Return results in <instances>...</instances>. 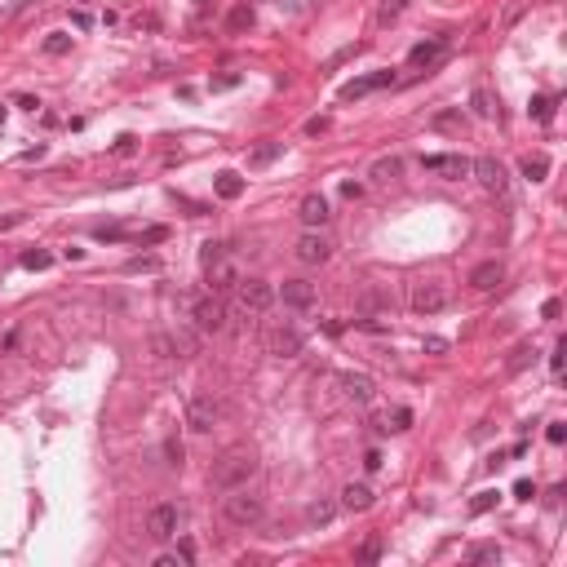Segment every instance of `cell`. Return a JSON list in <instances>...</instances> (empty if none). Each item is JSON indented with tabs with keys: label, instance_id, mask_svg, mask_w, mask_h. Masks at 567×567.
<instances>
[{
	"label": "cell",
	"instance_id": "obj_1",
	"mask_svg": "<svg viewBox=\"0 0 567 567\" xmlns=\"http://www.w3.org/2000/svg\"><path fill=\"white\" fill-rule=\"evenodd\" d=\"M257 475V452L253 448H231V452H222V457L213 461V470H209V483L213 488H240V483H249V479Z\"/></svg>",
	"mask_w": 567,
	"mask_h": 567
},
{
	"label": "cell",
	"instance_id": "obj_2",
	"mask_svg": "<svg viewBox=\"0 0 567 567\" xmlns=\"http://www.w3.org/2000/svg\"><path fill=\"white\" fill-rule=\"evenodd\" d=\"M222 514L231 527H257L262 518H266V501L253 492L249 483L240 488H226V501H222Z\"/></svg>",
	"mask_w": 567,
	"mask_h": 567
},
{
	"label": "cell",
	"instance_id": "obj_3",
	"mask_svg": "<svg viewBox=\"0 0 567 567\" xmlns=\"http://www.w3.org/2000/svg\"><path fill=\"white\" fill-rule=\"evenodd\" d=\"M200 266H204V279H209V292H217V297H226V292L240 284V275H235V262L226 257V244H200Z\"/></svg>",
	"mask_w": 567,
	"mask_h": 567
},
{
	"label": "cell",
	"instance_id": "obj_4",
	"mask_svg": "<svg viewBox=\"0 0 567 567\" xmlns=\"http://www.w3.org/2000/svg\"><path fill=\"white\" fill-rule=\"evenodd\" d=\"M191 324L200 328V333H222V328H226V301L217 297V292L195 297L191 301Z\"/></svg>",
	"mask_w": 567,
	"mask_h": 567
},
{
	"label": "cell",
	"instance_id": "obj_5",
	"mask_svg": "<svg viewBox=\"0 0 567 567\" xmlns=\"http://www.w3.org/2000/svg\"><path fill=\"white\" fill-rule=\"evenodd\" d=\"M235 292H240L244 315H266V310L275 306V284H266V279H240Z\"/></svg>",
	"mask_w": 567,
	"mask_h": 567
},
{
	"label": "cell",
	"instance_id": "obj_6",
	"mask_svg": "<svg viewBox=\"0 0 567 567\" xmlns=\"http://www.w3.org/2000/svg\"><path fill=\"white\" fill-rule=\"evenodd\" d=\"M217 421H222V403H217L213 394H195V399L186 403V425H191L195 434H209Z\"/></svg>",
	"mask_w": 567,
	"mask_h": 567
},
{
	"label": "cell",
	"instance_id": "obj_7",
	"mask_svg": "<svg viewBox=\"0 0 567 567\" xmlns=\"http://www.w3.org/2000/svg\"><path fill=\"white\" fill-rule=\"evenodd\" d=\"M421 168H425V173H434V177H448V182H461V177H470V160H466V155H457V151H439V155H425V160H421Z\"/></svg>",
	"mask_w": 567,
	"mask_h": 567
},
{
	"label": "cell",
	"instance_id": "obj_8",
	"mask_svg": "<svg viewBox=\"0 0 567 567\" xmlns=\"http://www.w3.org/2000/svg\"><path fill=\"white\" fill-rule=\"evenodd\" d=\"M292 253H297V262H306V266H324V262L333 257V240H328L324 231H306L292 244Z\"/></svg>",
	"mask_w": 567,
	"mask_h": 567
},
{
	"label": "cell",
	"instance_id": "obj_9",
	"mask_svg": "<svg viewBox=\"0 0 567 567\" xmlns=\"http://www.w3.org/2000/svg\"><path fill=\"white\" fill-rule=\"evenodd\" d=\"M412 310L417 315H439L443 306H448V288H443L439 279H425V284H412Z\"/></svg>",
	"mask_w": 567,
	"mask_h": 567
},
{
	"label": "cell",
	"instance_id": "obj_10",
	"mask_svg": "<svg viewBox=\"0 0 567 567\" xmlns=\"http://www.w3.org/2000/svg\"><path fill=\"white\" fill-rule=\"evenodd\" d=\"M147 536H151V541H173V536H177V505H168V501L151 505V514H147Z\"/></svg>",
	"mask_w": 567,
	"mask_h": 567
},
{
	"label": "cell",
	"instance_id": "obj_11",
	"mask_svg": "<svg viewBox=\"0 0 567 567\" xmlns=\"http://www.w3.org/2000/svg\"><path fill=\"white\" fill-rule=\"evenodd\" d=\"M470 173L479 177V186L483 191H492V195H505V168H501V160H492V155H479V160H470Z\"/></svg>",
	"mask_w": 567,
	"mask_h": 567
},
{
	"label": "cell",
	"instance_id": "obj_12",
	"mask_svg": "<svg viewBox=\"0 0 567 567\" xmlns=\"http://www.w3.org/2000/svg\"><path fill=\"white\" fill-rule=\"evenodd\" d=\"M266 351L275 355V359H297V355H301V333H297L292 324H279L275 333L266 337Z\"/></svg>",
	"mask_w": 567,
	"mask_h": 567
},
{
	"label": "cell",
	"instance_id": "obj_13",
	"mask_svg": "<svg viewBox=\"0 0 567 567\" xmlns=\"http://www.w3.org/2000/svg\"><path fill=\"white\" fill-rule=\"evenodd\" d=\"M297 217H301V226H306V231H324L333 213H328V200H324V195H319V191H310L306 200L297 204Z\"/></svg>",
	"mask_w": 567,
	"mask_h": 567
},
{
	"label": "cell",
	"instance_id": "obj_14",
	"mask_svg": "<svg viewBox=\"0 0 567 567\" xmlns=\"http://www.w3.org/2000/svg\"><path fill=\"white\" fill-rule=\"evenodd\" d=\"M275 297H284V306H292V310H310L315 306V284L310 279H284V288Z\"/></svg>",
	"mask_w": 567,
	"mask_h": 567
},
{
	"label": "cell",
	"instance_id": "obj_15",
	"mask_svg": "<svg viewBox=\"0 0 567 567\" xmlns=\"http://www.w3.org/2000/svg\"><path fill=\"white\" fill-rule=\"evenodd\" d=\"M394 75L390 71H373V75H359V80L351 84H342V102H355V98H364V93H377V89H386Z\"/></svg>",
	"mask_w": 567,
	"mask_h": 567
},
{
	"label": "cell",
	"instance_id": "obj_16",
	"mask_svg": "<svg viewBox=\"0 0 567 567\" xmlns=\"http://www.w3.org/2000/svg\"><path fill=\"white\" fill-rule=\"evenodd\" d=\"M501 279H505V266H501L496 257L492 262H479V266L470 270V288H475V292H492Z\"/></svg>",
	"mask_w": 567,
	"mask_h": 567
},
{
	"label": "cell",
	"instance_id": "obj_17",
	"mask_svg": "<svg viewBox=\"0 0 567 567\" xmlns=\"http://www.w3.org/2000/svg\"><path fill=\"white\" fill-rule=\"evenodd\" d=\"M342 509H351V514L373 509V488H368V483H346L342 488Z\"/></svg>",
	"mask_w": 567,
	"mask_h": 567
},
{
	"label": "cell",
	"instance_id": "obj_18",
	"mask_svg": "<svg viewBox=\"0 0 567 567\" xmlns=\"http://www.w3.org/2000/svg\"><path fill=\"white\" fill-rule=\"evenodd\" d=\"M496 107H501V102L492 98L488 84H475V89H470V111H475L479 120H496Z\"/></svg>",
	"mask_w": 567,
	"mask_h": 567
},
{
	"label": "cell",
	"instance_id": "obj_19",
	"mask_svg": "<svg viewBox=\"0 0 567 567\" xmlns=\"http://www.w3.org/2000/svg\"><path fill=\"white\" fill-rule=\"evenodd\" d=\"M443 49H448V40H421V45H412L408 62L412 67H434V62L443 58Z\"/></svg>",
	"mask_w": 567,
	"mask_h": 567
},
{
	"label": "cell",
	"instance_id": "obj_20",
	"mask_svg": "<svg viewBox=\"0 0 567 567\" xmlns=\"http://www.w3.org/2000/svg\"><path fill=\"white\" fill-rule=\"evenodd\" d=\"M368 177H373L377 186H390V182H399V177H403V160H399V155H381V160L373 164V173H368Z\"/></svg>",
	"mask_w": 567,
	"mask_h": 567
},
{
	"label": "cell",
	"instance_id": "obj_21",
	"mask_svg": "<svg viewBox=\"0 0 567 567\" xmlns=\"http://www.w3.org/2000/svg\"><path fill=\"white\" fill-rule=\"evenodd\" d=\"M342 390H346V399L368 403V399H373V377H364V373H342Z\"/></svg>",
	"mask_w": 567,
	"mask_h": 567
},
{
	"label": "cell",
	"instance_id": "obj_22",
	"mask_svg": "<svg viewBox=\"0 0 567 567\" xmlns=\"http://www.w3.org/2000/svg\"><path fill=\"white\" fill-rule=\"evenodd\" d=\"M333 514H337V501L333 496H315L306 505V523L310 527H328V523H333Z\"/></svg>",
	"mask_w": 567,
	"mask_h": 567
},
{
	"label": "cell",
	"instance_id": "obj_23",
	"mask_svg": "<svg viewBox=\"0 0 567 567\" xmlns=\"http://www.w3.org/2000/svg\"><path fill=\"white\" fill-rule=\"evenodd\" d=\"M253 23H257V14H253V5H249V0H244V5H235L231 14H226V32H231V36H244Z\"/></svg>",
	"mask_w": 567,
	"mask_h": 567
},
{
	"label": "cell",
	"instance_id": "obj_24",
	"mask_svg": "<svg viewBox=\"0 0 567 567\" xmlns=\"http://www.w3.org/2000/svg\"><path fill=\"white\" fill-rule=\"evenodd\" d=\"M173 346H177V355H182V359H195V355H200V328H177V333H173Z\"/></svg>",
	"mask_w": 567,
	"mask_h": 567
},
{
	"label": "cell",
	"instance_id": "obj_25",
	"mask_svg": "<svg viewBox=\"0 0 567 567\" xmlns=\"http://www.w3.org/2000/svg\"><path fill=\"white\" fill-rule=\"evenodd\" d=\"M279 155H284V142H262V147L249 151V168H266V164H275Z\"/></svg>",
	"mask_w": 567,
	"mask_h": 567
},
{
	"label": "cell",
	"instance_id": "obj_26",
	"mask_svg": "<svg viewBox=\"0 0 567 567\" xmlns=\"http://www.w3.org/2000/svg\"><path fill=\"white\" fill-rule=\"evenodd\" d=\"M213 191L222 195V200H240V195H244V177H240V173H231V168H226V173H217Z\"/></svg>",
	"mask_w": 567,
	"mask_h": 567
},
{
	"label": "cell",
	"instance_id": "obj_27",
	"mask_svg": "<svg viewBox=\"0 0 567 567\" xmlns=\"http://www.w3.org/2000/svg\"><path fill=\"white\" fill-rule=\"evenodd\" d=\"M532 359H536V346H532V342L514 346V351H509V359H505V373H523V368L532 364Z\"/></svg>",
	"mask_w": 567,
	"mask_h": 567
},
{
	"label": "cell",
	"instance_id": "obj_28",
	"mask_svg": "<svg viewBox=\"0 0 567 567\" xmlns=\"http://www.w3.org/2000/svg\"><path fill=\"white\" fill-rule=\"evenodd\" d=\"M545 173H550V160L545 155H527L523 160V177L527 182H545Z\"/></svg>",
	"mask_w": 567,
	"mask_h": 567
},
{
	"label": "cell",
	"instance_id": "obj_29",
	"mask_svg": "<svg viewBox=\"0 0 567 567\" xmlns=\"http://www.w3.org/2000/svg\"><path fill=\"white\" fill-rule=\"evenodd\" d=\"M182 461H186V448H182V439H177V434H168V439H164V466L182 470Z\"/></svg>",
	"mask_w": 567,
	"mask_h": 567
},
{
	"label": "cell",
	"instance_id": "obj_30",
	"mask_svg": "<svg viewBox=\"0 0 567 567\" xmlns=\"http://www.w3.org/2000/svg\"><path fill=\"white\" fill-rule=\"evenodd\" d=\"M408 425H412V408H394V412H386V417H381L377 430H408Z\"/></svg>",
	"mask_w": 567,
	"mask_h": 567
},
{
	"label": "cell",
	"instance_id": "obj_31",
	"mask_svg": "<svg viewBox=\"0 0 567 567\" xmlns=\"http://www.w3.org/2000/svg\"><path fill=\"white\" fill-rule=\"evenodd\" d=\"M67 49H71V36L67 32H49V36H45V53H49V58H62Z\"/></svg>",
	"mask_w": 567,
	"mask_h": 567
},
{
	"label": "cell",
	"instance_id": "obj_32",
	"mask_svg": "<svg viewBox=\"0 0 567 567\" xmlns=\"http://www.w3.org/2000/svg\"><path fill=\"white\" fill-rule=\"evenodd\" d=\"M527 111H532V120H541V125H550V120H554V98H545V93H536V98H532V107H527Z\"/></svg>",
	"mask_w": 567,
	"mask_h": 567
},
{
	"label": "cell",
	"instance_id": "obj_33",
	"mask_svg": "<svg viewBox=\"0 0 567 567\" xmlns=\"http://www.w3.org/2000/svg\"><path fill=\"white\" fill-rule=\"evenodd\" d=\"M151 351H155V359H177V346H173V337H168V333L151 337Z\"/></svg>",
	"mask_w": 567,
	"mask_h": 567
},
{
	"label": "cell",
	"instance_id": "obj_34",
	"mask_svg": "<svg viewBox=\"0 0 567 567\" xmlns=\"http://www.w3.org/2000/svg\"><path fill=\"white\" fill-rule=\"evenodd\" d=\"M49 262H53V257H49L45 249H27V253H23V266H27V270H49Z\"/></svg>",
	"mask_w": 567,
	"mask_h": 567
},
{
	"label": "cell",
	"instance_id": "obj_35",
	"mask_svg": "<svg viewBox=\"0 0 567 567\" xmlns=\"http://www.w3.org/2000/svg\"><path fill=\"white\" fill-rule=\"evenodd\" d=\"M466 559L470 563H501V550H496V545H470Z\"/></svg>",
	"mask_w": 567,
	"mask_h": 567
},
{
	"label": "cell",
	"instance_id": "obj_36",
	"mask_svg": "<svg viewBox=\"0 0 567 567\" xmlns=\"http://www.w3.org/2000/svg\"><path fill=\"white\" fill-rule=\"evenodd\" d=\"M403 5H408V0H386V5H381V9H377V23H381V27H390V23H394V18H399V14H403Z\"/></svg>",
	"mask_w": 567,
	"mask_h": 567
},
{
	"label": "cell",
	"instance_id": "obj_37",
	"mask_svg": "<svg viewBox=\"0 0 567 567\" xmlns=\"http://www.w3.org/2000/svg\"><path fill=\"white\" fill-rule=\"evenodd\" d=\"M355 559H359V563H377V559H381V541H377V536H368V541L359 545Z\"/></svg>",
	"mask_w": 567,
	"mask_h": 567
},
{
	"label": "cell",
	"instance_id": "obj_38",
	"mask_svg": "<svg viewBox=\"0 0 567 567\" xmlns=\"http://www.w3.org/2000/svg\"><path fill=\"white\" fill-rule=\"evenodd\" d=\"M164 240H168V226H147V231L138 235L142 249H151V244H164Z\"/></svg>",
	"mask_w": 567,
	"mask_h": 567
},
{
	"label": "cell",
	"instance_id": "obj_39",
	"mask_svg": "<svg viewBox=\"0 0 567 567\" xmlns=\"http://www.w3.org/2000/svg\"><path fill=\"white\" fill-rule=\"evenodd\" d=\"M496 496H501V492H479L475 501H470V514H475V518H479V514H488V509L496 505Z\"/></svg>",
	"mask_w": 567,
	"mask_h": 567
},
{
	"label": "cell",
	"instance_id": "obj_40",
	"mask_svg": "<svg viewBox=\"0 0 567 567\" xmlns=\"http://www.w3.org/2000/svg\"><path fill=\"white\" fill-rule=\"evenodd\" d=\"M125 270L129 275H138V270H160V257H129Z\"/></svg>",
	"mask_w": 567,
	"mask_h": 567
},
{
	"label": "cell",
	"instance_id": "obj_41",
	"mask_svg": "<svg viewBox=\"0 0 567 567\" xmlns=\"http://www.w3.org/2000/svg\"><path fill=\"white\" fill-rule=\"evenodd\" d=\"M461 125V111H439L434 116V129H457Z\"/></svg>",
	"mask_w": 567,
	"mask_h": 567
},
{
	"label": "cell",
	"instance_id": "obj_42",
	"mask_svg": "<svg viewBox=\"0 0 567 567\" xmlns=\"http://www.w3.org/2000/svg\"><path fill=\"white\" fill-rule=\"evenodd\" d=\"M71 23L80 27V32H89V27H93V14H89V9L80 5V9H75V14H71Z\"/></svg>",
	"mask_w": 567,
	"mask_h": 567
},
{
	"label": "cell",
	"instance_id": "obj_43",
	"mask_svg": "<svg viewBox=\"0 0 567 567\" xmlns=\"http://www.w3.org/2000/svg\"><path fill=\"white\" fill-rule=\"evenodd\" d=\"M559 315H563V301H559V297H550V301L541 306V319H559Z\"/></svg>",
	"mask_w": 567,
	"mask_h": 567
},
{
	"label": "cell",
	"instance_id": "obj_44",
	"mask_svg": "<svg viewBox=\"0 0 567 567\" xmlns=\"http://www.w3.org/2000/svg\"><path fill=\"white\" fill-rule=\"evenodd\" d=\"M563 355H567V342L554 346V355H550V373H563Z\"/></svg>",
	"mask_w": 567,
	"mask_h": 567
},
{
	"label": "cell",
	"instance_id": "obj_45",
	"mask_svg": "<svg viewBox=\"0 0 567 567\" xmlns=\"http://www.w3.org/2000/svg\"><path fill=\"white\" fill-rule=\"evenodd\" d=\"M425 351H430V355H448V342H443V337H425Z\"/></svg>",
	"mask_w": 567,
	"mask_h": 567
},
{
	"label": "cell",
	"instance_id": "obj_46",
	"mask_svg": "<svg viewBox=\"0 0 567 567\" xmlns=\"http://www.w3.org/2000/svg\"><path fill=\"white\" fill-rule=\"evenodd\" d=\"M514 496H518V501H532V496H536V488L527 483V479H518V483H514Z\"/></svg>",
	"mask_w": 567,
	"mask_h": 567
},
{
	"label": "cell",
	"instance_id": "obj_47",
	"mask_svg": "<svg viewBox=\"0 0 567 567\" xmlns=\"http://www.w3.org/2000/svg\"><path fill=\"white\" fill-rule=\"evenodd\" d=\"M545 439H550V443H563V439H567L563 421H550V430H545Z\"/></svg>",
	"mask_w": 567,
	"mask_h": 567
},
{
	"label": "cell",
	"instance_id": "obj_48",
	"mask_svg": "<svg viewBox=\"0 0 567 567\" xmlns=\"http://www.w3.org/2000/svg\"><path fill=\"white\" fill-rule=\"evenodd\" d=\"M235 84H240V75H217V80H213V89L222 93V89H235Z\"/></svg>",
	"mask_w": 567,
	"mask_h": 567
},
{
	"label": "cell",
	"instance_id": "obj_49",
	"mask_svg": "<svg viewBox=\"0 0 567 567\" xmlns=\"http://www.w3.org/2000/svg\"><path fill=\"white\" fill-rule=\"evenodd\" d=\"M364 466H368V470H381V452L368 448V452H364Z\"/></svg>",
	"mask_w": 567,
	"mask_h": 567
},
{
	"label": "cell",
	"instance_id": "obj_50",
	"mask_svg": "<svg viewBox=\"0 0 567 567\" xmlns=\"http://www.w3.org/2000/svg\"><path fill=\"white\" fill-rule=\"evenodd\" d=\"M177 559L191 563V559H195V545H191V541H177Z\"/></svg>",
	"mask_w": 567,
	"mask_h": 567
},
{
	"label": "cell",
	"instance_id": "obj_51",
	"mask_svg": "<svg viewBox=\"0 0 567 567\" xmlns=\"http://www.w3.org/2000/svg\"><path fill=\"white\" fill-rule=\"evenodd\" d=\"M328 129V116H315V120H306V134H324Z\"/></svg>",
	"mask_w": 567,
	"mask_h": 567
},
{
	"label": "cell",
	"instance_id": "obj_52",
	"mask_svg": "<svg viewBox=\"0 0 567 567\" xmlns=\"http://www.w3.org/2000/svg\"><path fill=\"white\" fill-rule=\"evenodd\" d=\"M155 567H182V559L177 554H155Z\"/></svg>",
	"mask_w": 567,
	"mask_h": 567
},
{
	"label": "cell",
	"instance_id": "obj_53",
	"mask_svg": "<svg viewBox=\"0 0 567 567\" xmlns=\"http://www.w3.org/2000/svg\"><path fill=\"white\" fill-rule=\"evenodd\" d=\"M134 142H138V138H129V134H125V138L116 142V155H129V151H134Z\"/></svg>",
	"mask_w": 567,
	"mask_h": 567
},
{
	"label": "cell",
	"instance_id": "obj_54",
	"mask_svg": "<svg viewBox=\"0 0 567 567\" xmlns=\"http://www.w3.org/2000/svg\"><path fill=\"white\" fill-rule=\"evenodd\" d=\"M138 27H147V32H155V27H160V18H155V14H142V18H138Z\"/></svg>",
	"mask_w": 567,
	"mask_h": 567
},
{
	"label": "cell",
	"instance_id": "obj_55",
	"mask_svg": "<svg viewBox=\"0 0 567 567\" xmlns=\"http://www.w3.org/2000/svg\"><path fill=\"white\" fill-rule=\"evenodd\" d=\"M80 5H93V0H80Z\"/></svg>",
	"mask_w": 567,
	"mask_h": 567
},
{
	"label": "cell",
	"instance_id": "obj_56",
	"mask_svg": "<svg viewBox=\"0 0 567 567\" xmlns=\"http://www.w3.org/2000/svg\"><path fill=\"white\" fill-rule=\"evenodd\" d=\"M195 5H204V0H195Z\"/></svg>",
	"mask_w": 567,
	"mask_h": 567
}]
</instances>
